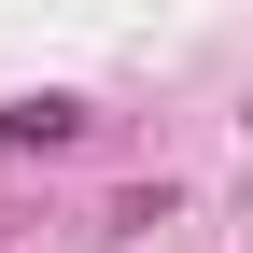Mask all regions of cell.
Returning <instances> with one entry per match:
<instances>
[{"instance_id":"cell-1","label":"cell","mask_w":253,"mask_h":253,"mask_svg":"<svg viewBox=\"0 0 253 253\" xmlns=\"http://www.w3.org/2000/svg\"><path fill=\"white\" fill-rule=\"evenodd\" d=\"M84 126H99L84 99H0V141L14 155H84Z\"/></svg>"}]
</instances>
